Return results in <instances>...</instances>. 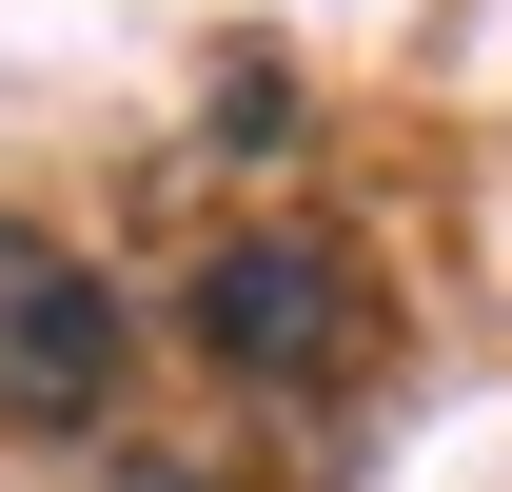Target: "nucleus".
Returning <instances> with one entry per match:
<instances>
[{
	"instance_id": "f257e3e1",
	"label": "nucleus",
	"mask_w": 512,
	"mask_h": 492,
	"mask_svg": "<svg viewBox=\"0 0 512 492\" xmlns=\"http://www.w3.org/2000/svg\"><path fill=\"white\" fill-rule=\"evenodd\" d=\"M355 335H375V276H355V237H316V217H256V237L197 256V355L237 374V394H335Z\"/></svg>"
},
{
	"instance_id": "f03ea898",
	"label": "nucleus",
	"mask_w": 512,
	"mask_h": 492,
	"mask_svg": "<svg viewBox=\"0 0 512 492\" xmlns=\"http://www.w3.org/2000/svg\"><path fill=\"white\" fill-rule=\"evenodd\" d=\"M99 394H119V296H99L60 237L0 217V433H79Z\"/></svg>"
},
{
	"instance_id": "7ed1b4c3",
	"label": "nucleus",
	"mask_w": 512,
	"mask_h": 492,
	"mask_svg": "<svg viewBox=\"0 0 512 492\" xmlns=\"http://www.w3.org/2000/svg\"><path fill=\"white\" fill-rule=\"evenodd\" d=\"M119 492H197V473H119Z\"/></svg>"
}]
</instances>
